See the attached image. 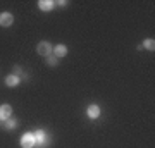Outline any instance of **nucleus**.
<instances>
[{
	"instance_id": "obj_1",
	"label": "nucleus",
	"mask_w": 155,
	"mask_h": 148,
	"mask_svg": "<svg viewBox=\"0 0 155 148\" xmlns=\"http://www.w3.org/2000/svg\"><path fill=\"white\" fill-rule=\"evenodd\" d=\"M36 52H38L40 55H43V57H48V55L54 54V47H52V43H48V41H40L38 47H36Z\"/></svg>"
},
{
	"instance_id": "obj_2",
	"label": "nucleus",
	"mask_w": 155,
	"mask_h": 148,
	"mask_svg": "<svg viewBox=\"0 0 155 148\" xmlns=\"http://www.w3.org/2000/svg\"><path fill=\"white\" fill-rule=\"evenodd\" d=\"M35 145H36V141H35L33 133H24L21 136V146L22 148H33Z\"/></svg>"
},
{
	"instance_id": "obj_3",
	"label": "nucleus",
	"mask_w": 155,
	"mask_h": 148,
	"mask_svg": "<svg viewBox=\"0 0 155 148\" xmlns=\"http://www.w3.org/2000/svg\"><path fill=\"white\" fill-rule=\"evenodd\" d=\"M14 22V16L11 12H0V26L2 28H9Z\"/></svg>"
},
{
	"instance_id": "obj_4",
	"label": "nucleus",
	"mask_w": 155,
	"mask_h": 148,
	"mask_svg": "<svg viewBox=\"0 0 155 148\" xmlns=\"http://www.w3.org/2000/svg\"><path fill=\"white\" fill-rule=\"evenodd\" d=\"M54 7H55V2H54V0H40L38 2V9L41 12L54 11Z\"/></svg>"
},
{
	"instance_id": "obj_5",
	"label": "nucleus",
	"mask_w": 155,
	"mask_h": 148,
	"mask_svg": "<svg viewBox=\"0 0 155 148\" xmlns=\"http://www.w3.org/2000/svg\"><path fill=\"white\" fill-rule=\"evenodd\" d=\"M12 115V107L9 104L0 105V121H7L9 117Z\"/></svg>"
},
{
	"instance_id": "obj_6",
	"label": "nucleus",
	"mask_w": 155,
	"mask_h": 148,
	"mask_svg": "<svg viewBox=\"0 0 155 148\" xmlns=\"http://www.w3.org/2000/svg\"><path fill=\"white\" fill-rule=\"evenodd\" d=\"M86 114H88L90 119H98L100 117V107L98 105H88V109H86Z\"/></svg>"
},
{
	"instance_id": "obj_7",
	"label": "nucleus",
	"mask_w": 155,
	"mask_h": 148,
	"mask_svg": "<svg viewBox=\"0 0 155 148\" xmlns=\"http://www.w3.org/2000/svg\"><path fill=\"white\" fill-rule=\"evenodd\" d=\"M21 83V77L19 76H16V74H9V76L5 77V84L9 88H14V86H17Z\"/></svg>"
},
{
	"instance_id": "obj_8",
	"label": "nucleus",
	"mask_w": 155,
	"mask_h": 148,
	"mask_svg": "<svg viewBox=\"0 0 155 148\" xmlns=\"http://www.w3.org/2000/svg\"><path fill=\"white\" fill-rule=\"evenodd\" d=\"M67 47L66 45H55V48H54V55H55L57 59H61V57H66L67 55Z\"/></svg>"
},
{
	"instance_id": "obj_9",
	"label": "nucleus",
	"mask_w": 155,
	"mask_h": 148,
	"mask_svg": "<svg viewBox=\"0 0 155 148\" xmlns=\"http://www.w3.org/2000/svg\"><path fill=\"white\" fill-rule=\"evenodd\" d=\"M33 134H35V141L40 143V145H45V141H47V133L43 129H40V131L33 133Z\"/></svg>"
},
{
	"instance_id": "obj_10",
	"label": "nucleus",
	"mask_w": 155,
	"mask_h": 148,
	"mask_svg": "<svg viewBox=\"0 0 155 148\" xmlns=\"http://www.w3.org/2000/svg\"><path fill=\"white\" fill-rule=\"evenodd\" d=\"M143 48H147V50H150V52H153L155 50V41H153V38H147L143 41V45H141Z\"/></svg>"
},
{
	"instance_id": "obj_11",
	"label": "nucleus",
	"mask_w": 155,
	"mask_h": 148,
	"mask_svg": "<svg viewBox=\"0 0 155 148\" xmlns=\"http://www.w3.org/2000/svg\"><path fill=\"white\" fill-rule=\"evenodd\" d=\"M57 64H59V59H57V57H55L54 54L47 57V66H50V67H55Z\"/></svg>"
},
{
	"instance_id": "obj_12",
	"label": "nucleus",
	"mask_w": 155,
	"mask_h": 148,
	"mask_svg": "<svg viewBox=\"0 0 155 148\" xmlns=\"http://www.w3.org/2000/svg\"><path fill=\"white\" fill-rule=\"evenodd\" d=\"M16 126H17V121H14L11 117H9L7 121H4V127H5V129H14Z\"/></svg>"
},
{
	"instance_id": "obj_13",
	"label": "nucleus",
	"mask_w": 155,
	"mask_h": 148,
	"mask_svg": "<svg viewBox=\"0 0 155 148\" xmlns=\"http://www.w3.org/2000/svg\"><path fill=\"white\" fill-rule=\"evenodd\" d=\"M55 5H59V7H66V5H67V2H64V0H61V2H57Z\"/></svg>"
}]
</instances>
